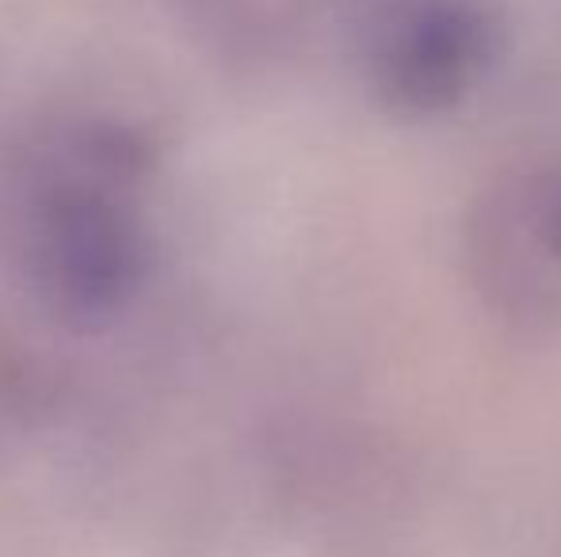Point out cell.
Here are the masks:
<instances>
[{
  "label": "cell",
  "mask_w": 561,
  "mask_h": 557,
  "mask_svg": "<svg viewBox=\"0 0 561 557\" xmlns=\"http://www.w3.org/2000/svg\"><path fill=\"white\" fill-rule=\"evenodd\" d=\"M153 156L118 123H84L23 169L15 253L31 294L77 328L107 325L138 298L153 260Z\"/></svg>",
  "instance_id": "6da1fadb"
},
{
  "label": "cell",
  "mask_w": 561,
  "mask_h": 557,
  "mask_svg": "<svg viewBox=\"0 0 561 557\" xmlns=\"http://www.w3.org/2000/svg\"><path fill=\"white\" fill-rule=\"evenodd\" d=\"M355 38L370 92L401 119L462 104L496 58V20L481 0H355Z\"/></svg>",
  "instance_id": "7a4b0ae2"
},
{
  "label": "cell",
  "mask_w": 561,
  "mask_h": 557,
  "mask_svg": "<svg viewBox=\"0 0 561 557\" xmlns=\"http://www.w3.org/2000/svg\"><path fill=\"white\" fill-rule=\"evenodd\" d=\"M539 241L547 248V256H554L561 264V172L547 184V192L539 195Z\"/></svg>",
  "instance_id": "3957f363"
}]
</instances>
